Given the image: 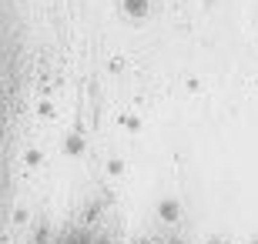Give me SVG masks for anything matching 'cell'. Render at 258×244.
Here are the masks:
<instances>
[{
    "mask_svg": "<svg viewBox=\"0 0 258 244\" xmlns=\"http://www.w3.org/2000/svg\"><path fill=\"white\" fill-rule=\"evenodd\" d=\"M127 10H131V14H138V10H144V0H127Z\"/></svg>",
    "mask_w": 258,
    "mask_h": 244,
    "instance_id": "cell-1",
    "label": "cell"
},
{
    "mask_svg": "<svg viewBox=\"0 0 258 244\" xmlns=\"http://www.w3.org/2000/svg\"><path fill=\"white\" fill-rule=\"evenodd\" d=\"M161 214H164V217H174V214H178V207H171V204H164V207H161Z\"/></svg>",
    "mask_w": 258,
    "mask_h": 244,
    "instance_id": "cell-2",
    "label": "cell"
}]
</instances>
